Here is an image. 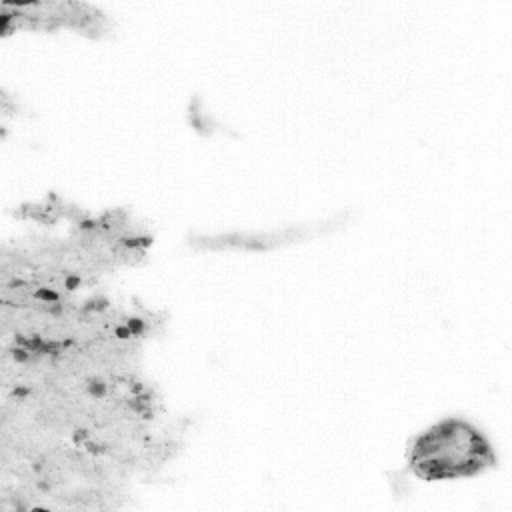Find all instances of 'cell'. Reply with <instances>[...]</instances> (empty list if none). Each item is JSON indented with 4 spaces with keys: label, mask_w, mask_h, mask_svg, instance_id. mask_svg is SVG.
Masks as SVG:
<instances>
[{
    "label": "cell",
    "mask_w": 512,
    "mask_h": 512,
    "mask_svg": "<svg viewBox=\"0 0 512 512\" xmlns=\"http://www.w3.org/2000/svg\"><path fill=\"white\" fill-rule=\"evenodd\" d=\"M496 454L466 420L446 418L424 430L408 450V468L422 480H454L492 468Z\"/></svg>",
    "instance_id": "6da1fadb"
},
{
    "label": "cell",
    "mask_w": 512,
    "mask_h": 512,
    "mask_svg": "<svg viewBox=\"0 0 512 512\" xmlns=\"http://www.w3.org/2000/svg\"><path fill=\"white\" fill-rule=\"evenodd\" d=\"M4 32L10 28H32V30H56L74 28L80 32H104L108 28L106 16L84 2H24V4H2Z\"/></svg>",
    "instance_id": "7a4b0ae2"
}]
</instances>
